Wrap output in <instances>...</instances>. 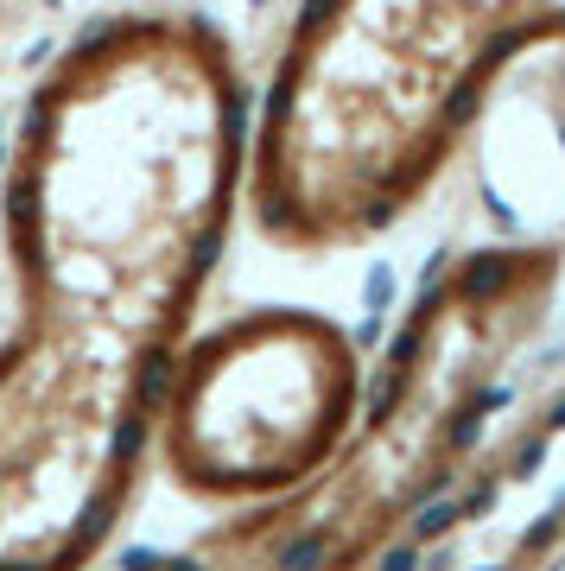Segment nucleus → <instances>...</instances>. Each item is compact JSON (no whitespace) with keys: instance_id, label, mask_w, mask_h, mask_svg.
Returning <instances> with one entry per match:
<instances>
[{"instance_id":"nucleus-4","label":"nucleus","mask_w":565,"mask_h":571,"mask_svg":"<svg viewBox=\"0 0 565 571\" xmlns=\"http://www.w3.org/2000/svg\"><path fill=\"white\" fill-rule=\"evenodd\" d=\"M362 375L350 330L305 305L191 330L152 413V463L210 508L280 502L337 457Z\"/></svg>"},{"instance_id":"nucleus-3","label":"nucleus","mask_w":565,"mask_h":571,"mask_svg":"<svg viewBox=\"0 0 565 571\" xmlns=\"http://www.w3.org/2000/svg\"><path fill=\"white\" fill-rule=\"evenodd\" d=\"M560 292V248H470L425 286L375 375L337 457L280 502L229 508L197 540L223 566H362L388 553L413 514L457 476L483 407L515 356L540 337Z\"/></svg>"},{"instance_id":"nucleus-1","label":"nucleus","mask_w":565,"mask_h":571,"mask_svg":"<svg viewBox=\"0 0 565 571\" xmlns=\"http://www.w3.org/2000/svg\"><path fill=\"white\" fill-rule=\"evenodd\" d=\"M248 77L204 13H115L32 83L0 178V566H89L248 197Z\"/></svg>"},{"instance_id":"nucleus-2","label":"nucleus","mask_w":565,"mask_h":571,"mask_svg":"<svg viewBox=\"0 0 565 571\" xmlns=\"http://www.w3.org/2000/svg\"><path fill=\"white\" fill-rule=\"evenodd\" d=\"M540 45H565V0H298L248 115L261 242L343 254L401 229Z\"/></svg>"}]
</instances>
